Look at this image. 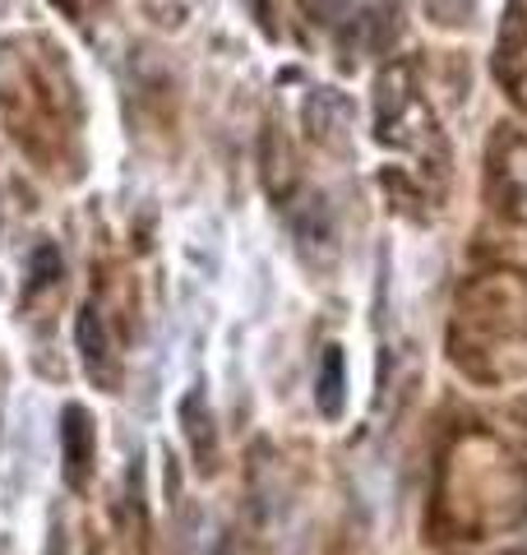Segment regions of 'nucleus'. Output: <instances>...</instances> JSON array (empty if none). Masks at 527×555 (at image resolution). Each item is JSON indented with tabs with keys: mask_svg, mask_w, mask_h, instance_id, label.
I'll return each instance as SVG.
<instances>
[{
	"mask_svg": "<svg viewBox=\"0 0 527 555\" xmlns=\"http://www.w3.org/2000/svg\"><path fill=\"white\" fill-rule=\"evenodd\" d=\"M93 454H98V436H93V422L79 403H69L61 412V463H65V481L79 486L88 481V467H93Z\"/></svg>",
	"mask_w": 527,
	"mask_h": 555,
	"instance_id": "nucleus-1",
	"label": "nucleus"
},
{
	"mask_svg": "<svg viewBox=\"0 0 527 555\" xmlns=\"http://www.w3.org/2000/svg\"><path fill=\"white\" fill-rule=\"evenodd\" d=\"M343 398H347V366H343V347H324L320 361V379H314V403L329 416H343Z\"/></svg>",
	"mask_w": 527,
	"mask_h": 555,
	"instance_id": "nucleus-2",
	"label": "nucleus"
},
{
	"mask_svg": "<svg viewBox=\"0 0 527 555\" xmlns=\"http://www.w3.org/2000/svg\"><path fill=\"white\" fill-rule=\"evenodd\" d=\"M79 347H83V366L88 375H102V379H112L107 371V334H102V324H98V310H83L79 315Z\"/></svg>",
	"mask_w": 527,
	"mask_h": 555,
	"instance_id": "nucleus-3",
	"label": "nucleus"
},
{
	"mask_svg": "<svg viewBox=\"0 0 527 555\" xmlns=\"http://www.w3.org/2000/svg\"><path fill=\"white\" fill-rule=\"evenodd\" d=\"M181 422H185L190 444H195V459H208V449H214V430H204V426H214V422L204 416V398L200 393H190L181 403Z\"/></svg>",
	"mask_w": 527,
	"mask_h": 555,
	"instance_id": "nucleus-4",
	"label": "nucleus"
},
{
	"mask_svg": "<svg viewBox=\"0 0 527 555\" xmlns=\"http://www.w3.org/2000/svg\"><path fill=\"white\" fill-rule=\"evenodd\" d=\"M56 269H61V255L51 250V246H42L38 259H33V287H47L51 278H56Z\"/></svg>",
	"mask_w": 527,
	"mask_h": 555,
	"instance_id": "nucleus-5",
	"label": "nucleus"
}]
</instances>
